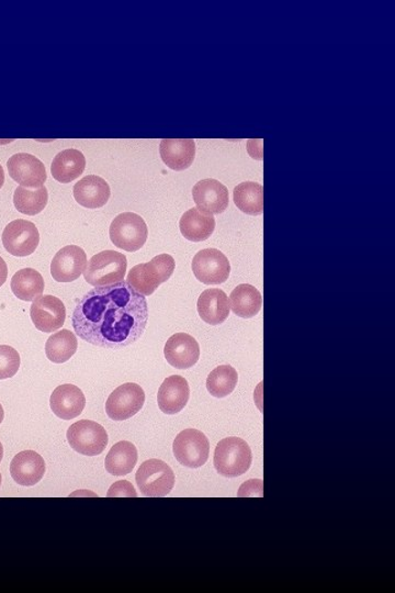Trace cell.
Instances as JSON below:
<instances>
[{"label":"cell","mask_w":395,"mask_h":593,"mask_svg":"<svg viewBox=\"0 0 395 593\" xmlns=\"http://www.w3.org/2000/svg\"><path fill=\"white\" fill-rule=\"evenodd\" d=\"M148 323V301L124 281L86 293L72 317L79 339L110 350L139 341Z\"/></svg>","instance_id":"obj_1"},{"label":"cell","mask_w":395,"mask_h":593,"mask_svg":"<svg viewBox=\"0 0 395 593\" xmlns=\"http://www.w3.org/2000/svg\"><path fill=\"white\" fill-rule=\"evenodd\" d=\"M176 269L174 258L169 254L157 255L149 263L134 266L129 271L127 282L144 297H149L163 282L169 281Z\"/></svg>","instance_id":"obj_2"},{"label":"cell","mask_w":395,"mask_h":593,"mask_svg":"<svg viewBox=\"0 0 395 593\" xmlns=\"http://www.w3.org/2000/svg\"><path fill=\"white\" fill-rule=\"evenodd\" d=\"M253 455L250 445L236 437L226 438L216 445L213 465L225 478H236L250 470Z\"/></svg>","instance_id":"obj_3"},{"label":"cell","mask_w":395,"mask_h":593,"mask_svg":"<svg viewBox=\"0 0 395 593\" xmlns=\"http://www.w3.org/2000/svg\"><path fill=\"white\" fill-rule=\"evenodd\" d=\"M128 268L126 255L117 251H104L90 259L84 279L95 287L118 284L124 280Z\"/></svg>","instance_id":"obj_4"},{"label":"cell","mask_w":395,"mask_h":593,"mask_svg":"<svg viewBox=\"0 0 395 593\" xmlns=\"http://www.w3.org/2000/svg\"><path fill=\"white\" fill-rule=\"evenodd\" d=\"M137 485L145 497H166L175 486V473L161 460H149L140 466L135 475Z\"/></svg>","instance_id":"obj_5"},{"label":"cell","mask_w":395,"mask_h":593,"mask_svg":"<svg viewBox=\"0 0 395 593\" xmlns=\"http://www.w3.org/2000/svg\"><path fill=\"white\" fill-rule=\"evenodd\" d=\"M109 234L117 248L137 252L148 241L149 228L142 217L133 212H123L112 221Z\"/></svg>","instance_id":"obj_6"},{"label":"cell","mask_w":395,"mask_h":593,"mask_svg":"<svg viewBox=\"0 0 395 593\" xmlns=\"http://www.w3.org/2000/svg\"><path fill=\"white\" fill-rule=\"evenodd\" d=\"M67 438L70 448L85 456L100 455L109 442L106 429L89 420L72 424L68 429Z\"/></svg>","instance_id":"obj_7"},{"label":"cell","mask_w":395,"mask_h":593,"mask_svg":"<svg viewBox=\"0 0 395 593\" xmlns=\"http://www.w3.org/2000/svg\"><path fill=\"white\" fill-rule=\"evenodd\" d=\"M172 451L180 464L196 470L208 461L210 442L199 429H187L177 435L172 444Z\"/></svg>","instance_id":"obj_8"},{"label":"cell","mask_w":395,"mask_h":593,"mask_svg":"<svg viewBox=\"0 0 395 593\" xmlns=\"http://www.w3.org/2000/svg\"><path fill=\"white\" fill-rule=\"evenodd\" d=\"M194 276L204 285H221L229 280L231 265L220 249H205L192 260Z\"/></svg>","instance_id":"obj_9"},{"label":"cell","mask_w":395,"mask_h":593,"mask_svg":"<svg viewBox=\"0 0 395 593\" xmlns=\"http://www.w3.org/2000/svg\"><path fill=\"white\" fill-rule=\"evenodd\" d=\"M145 393L140 385H121L109 396L106 402L107 416L115 421H124L134 417L142 409Z\"/></svg>","instance_id":"obj_10"},{"label":"cell","mask_w":395,"mask_h":593,"mask_svg":"<svg viewBox=\"0 0 395 593\" xmlns=\"http://www.w3.org/2000/svg\"><path fill=\"white\" fill-rule=\"evenodd\" d=\"M40 243L39 230L35 223L18 219L10 222L3 232V244L14 257L26 258L36 252Z\"/></svg>","instance_id":"obj_11"},{"label":"cell","mask_w":395,"mask_h":593,"mask_svg":"<svg viewBox=\"0 0 395 593\" xmlns=\"http://www.w3.org/2000/svg\"><path fill=\"white\" fill-rule=\"evenodd\" d=\"M9 176L26 188H41L47 182L45 164L35 155L15 154L7 162Z\"/></svg>","instance_id":"obj_12"},{"label":"cell","mask_w":395,"mask_h":593,"mask_svg":"<svg viewBox=\"0 0 395 593\" xmlns=\"http://www.w3.org/2000/svg\"><path fill=\"white\" fill-rule=\"evenodd\" d=\"M30 315L36 328L45 334L61 329L67 319V309L58 298L41 296L31 304Z\"/></svg>","instance_id":"obj_13"},{"label":"cell","mask_w":395,"mask_h":593,"mask_svg":"<svg viewBox=\"0 0 395 593\" xmlns=\"http://www.w3.org/2000/svg\"><path fill=\"white\" fill-rule=\"evenodd\" d=\"M88 255L78 246H68L59 249L51 263L53 280L58 282H72L78 280L88 269Z\"/></svg>","instance_id":"obj_14"},{"label":"cell","mask_w":395,"mask_h":593,"mask_svg":"<svg viewBox=\"0 0 395 593\" xmlns=\"http://www.w3.org/2000/svg\"><path fill=\"white\" fill-rule=\"evenodd\" d=\"M192 197L199 209L221 215L229 206V190L216 179L207 178L194 185Z\"/></svg>","instance_id":"obj_15"},{"label":"cell","mask_w":395,"mask_h":593,"mask_svg":"<svg viewBox=\"0 0 395 593\" xmlns=\"http://www.w3.org/2000/svg\"><path fill=\"white\" fill-rule=\"evenodd\" d=\"M164 354L171 366L177 369L192 368L200 358L199 343L192 335L176 334L166 342Z\"/></svg>","instance_id":"obj_16"},{"label":"cell","mask_w":395,"mask_h":593,"mask_svg":"<svg viewBox=\"0 0 395 593\" xmlns=\"http://www.w3.org/2000/svg\"><path fill=\"white\" fill-rule=\"evenodd\" d=\"M10 473L20 486L31 487L42 481L46 473V462L35 450L20 451L10 464Z\"/></svg>","instance_id":"obj_17"},{"label":"cell","mask_w":395,"mask_h":593,"mask_svg":"<svg viewBox=\"0 0 395 593\" xmlns=\"http://www.w3.org/2000/svg\"><path fill=\"white\" fill-rule=\"evenodd\" d=\"M51 409L57 418L68 421L82 415L86 398L83 391L75 385L58 386L50 398Z\"/></svg>","instance_id":"obj_18"},{"label":"cell","mask_w":395,"mask_h":593,"mask_svg":"<svg viewBox=\"0 0 395 593\" xmlns=\"http://www.w3.org/2000/svg\"><path fill=\"white\" fill-rule=\"evenodd\" d=\"M191 398V388L185 378L174 375L164 380L157 394V402L165 415H177L188 404Z\"/></svg>","instance_id":"obj_19"},{"label":"cell","mask_w":395,"mask_h":593,"mask_svg":"<svg viewBox=\"0 0 395 593\" xmlns=\"http://www.w3.org/2000/svg\"><path fill=\"white\" fill-rule=\"evenodd\" d=\"M74 198L88 209H99L110 199L111 189L104 178L88 175L75 184Z\"/></svg>","instance_id":"obj_20"},{"label":"cell","mask_w":395,"mask_h":593,"mask_svg":"<svg viewBox=\"0 0 395 593\" xmlns=\"http://www.w3.org/2000/svg\"><path fill=\"white\" fill-rule=\"evenodd\" d=\"M160 154L171 170L185 171L192 165L196 143L192 139H164L160 145Z\"/></svg>","instance_id":"obj_21"},{"label":"cell","mask_w":395,"mask_h":593,"mask_svg":"<svg viewBox=\"0 0 395 593\" xmlns=\"http://www.w3.org/2000/svg\"><path fill=\"white\" fill-rule=\"evenodd\" d=\"M198 313L205 323L219 325L229 318V297L218 288L204 291L198 299Z\"/></svg>","instance_id":"obj_22"},{"label":"cell","mask_w":395,"mask_h":593,"mask_svg":"<svg viewBox=\"0 0 395 593\" xmlns=\"http://www.w3.org/2000/svg\"><path fill=\"white\" fill-rule=\"evenodd\" d=\"M183 238L192 242H203L213 236L215 219L209 212L192 208L182 215L180 222Z\"/></svg>","instance_id":"obj_23"},{"label":"cell","mask_w":395,"mask_h":593,"mask_svg":"<svg viewBox=\"0 0 395 593\" xmlns=\"http://www.w3.org/2000/svg\"><path fill=\"white\" fill-rule=\"evenodd\" d=\"M86 159L82 152L68 149L59 152L51 165L52 176L56 181L68 184L78 179L85 171Z\"/></svg>","instance_id":"obj_24"},{"label":"cell","mask_w":395,"mask_h":593,"mask_svg":"<svg viewBox=\"0 0 395 593\" xmlns=\"http://www.w3.org/2000/svg\"><path fill=\"white\" fill-rule=\"evenodd\" d=\"M138 450L131 442L121 440L112 446L105 461L106 471L112 476H126L138 462Z\"/></svg>","instance_id":"obj_25"},{"label":"cell","mask_w":395,"mask_h":593,"mask_svg":"<svg viewBox=\"0 0 395 593\" xmlns=\"http://www.w3.org/2000/svg\"><path fill=\"white\" fill-rule=\"evenodd\" d=\"M262 306V293L252 285H239L231 293L230 308L237 317L243 319L255 317L261 312Z\"/></svg>","instance_id":"obj_26"},{"label":"cell","mask_w":395,"mask_h":593,"mask_svg":"<svg viewBox=\"0 0 395 593\" xmlns=\"http://www.w3.org/2000/svg\"><path fill=\"white\" fill-rule=\"evenodd\" d=\"M14 295L24 302H35L45 291V280L34 269L18 270L12 279Z\"/></svg>","instance_id":"obj_27"},{"label":"cell","mask_w":395,"mask_h":593,"mask_svg":"<svg viewBox=\"0 0 395 593\" xmlns=\"http://www.w3.org/2000/svg\"><path fill=\"white\" fill-rule=\"evenodd\" d=\"M234 203L242 212L250 216H261L264 212V187L255 182L237 185L233 193Z\"/></svg>","instance_id":"obj_28"},{"label":"cell","mask_w":395,"mask_h":593,"mask_svg":"<svg viewBox=\"0 0 395 593\" xmlns=\"http://www.w3.org/2000/svg\"><path fill=\"white\" fill-rule=\"evenodd\" d=\"M78 348V342L73 332L64 329L48 337L46 354L52 363L63 364L73 357Z\"/></svg>","instance_id":"obj_29"},{"label":"cell","mask_w":395,"mask_h":593,"mask_svg":"<svg viewBox=\"0 0 395 593\" xmlns=\"http://www.w3.org/2000/svg\"><path fill=\"white\" fill-rule=\"evenodd\" d=\"M48 200L47 189L43 186L36 190H29L23 186L15 190L14 205L20 214L36 216L45 210Z\"/></svg>","instance_id":"obj_30"},{"label":"cell","mask_w":395,"mask_h":593,"mask_svg":"<svg viewBox=\"0 0 395 593\" xmlns=\"http://www.w3.org/2000/svg\"><path fill=\"white\" fill-rule=\"evenodd\" d=\"M239 375L230 365H221L213 369L207 378V389L215 398H225L234 391Z\"/></svg>","instance_id":"obj_31"},{"label":"cell","mask_w":395,"mask_h":593,"mask_svg":"<svg viewBox=\"0 0 395 593\" xmlns=\"http://www.w3.org/2000/svg\"><path fill=\"white\" fill-rule=\"evenodd\" d=\"M19 367V353L12 346L0 345V380L13 378Z\"/></svg>","instance_id":"obj_32"},{"label":"cell","mask_w":395,"mask_h":593,"mask_svg":"<svg viewBox=\"0 0 395 593\" xmlns=\"http://www.w3.org/2000/svg\"><path fill=\"white\" fill-rule=\"evenodd\" d=\"M107 497H138L137 492H135L132 483H130L127 481L118 482L113 483L110 487L109 492L107 493Z\"/></svg>","instance_id":"obj_33"},{"label":"cell","mask_w":395,"mask_h":593,"mask_svg":"<svg viewBox=\"0 0 395 593\" xmlns=\"http://www.w3.org/2000/svg\"><path fill=\"white\" fill-rule=\"evenodd\" d=\"M8 277V268L6 262L0 258V287L6 282Z\"/></svg>","instance_id":"obj_34"},{"label":"cell","mask_w":395,"mask_h":593,"mask_svg":"<svg viewBox=\"0 0 395 593\" xmlns=\"http://www.w3.org/2000/svg\"><path fill=\"white\" fill-rule=\"evenodd\" d=\"M5 183V172L2 165H0V189L3 188Z\"/></svg>","instance_id":"obj_35"},{"label":"cell","mask_w":395,"mask_h":593,"mask_svg":"<svg viewBox=\"0 0 395 593\" xmlns=\"http://www.w3.org/2000/svg\"><path fill=\"white\" fill-rule=\"evenodd\" d=\"M4 418H5V412H4V409H3V406L0 405V424H2V422L4 420Z\"/></svg>","instance_id":"obj_36"},{"label":"cell","mask_w":395,"mask_h":593,"mask_svg":"<svg viewBox=\"0 0 395 593\" xmlns=\"http://www.w3.org/2000/svg\"><path fill=\"white\" fill-rule=\"evenodd\" d=\"M4 457V448L2 443H0V462H2Z\"/></svg>","instance_id":"obj_37"},{"label":"cell","mask_w":395,"mask_h":593,"mask_svg":"<svg viewBox=\"0 0 395 593\" xmlns=\"http://www.w3.org/2000/svg\"><path fill=\"white\" fill-rule=\"evenodd\" d=\"M0 486H2V473H0Z\"/></svg>","instance_id":"obj_38"}]
</instances>
